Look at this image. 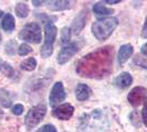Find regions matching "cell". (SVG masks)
<instances>
[{"mask_svg": "<svg viewBox=\"0 0 147 132\" xmlns=\"http://www.w3.org/2000/svg\"><path fill=\"white\" fill-rule=\"evenodd\" d=\"M37 132H58L57 129L54 128V125H45L42 128H40Z\"/></svg>", "mask_w": 147, "mask_h": 132, "instance_id": "27", "label": "cell"}, {"mask_svg": "<svg viewBox=\"0 0 147 132\" xmlns=\"http://www.w3.org/2000/svg\"><path fill=\"white\" fill-rule=\"evenodd\" d=\"M114 49L107 45L83 56L76 65V73L81 77L101 79L109 76L113 68Z\"/></svg>", "mask_w": 147, "mask_h": 132, "instance_id": "1", "label": "cell"}, {"mask_svg": "<svg viewBox=\"0 0 147 132\" xmlns=\"http://www.w3.org/2000/svg\"><path fill=\"white\" fill-rule=\"evenodd\" d=\"M16 49V42L15 41H10L6 44V52L8 54H13L15 53Z\"/></svg>", "mask_w": 147, "mask_h": 132, "instance_id": "26", "label": "cell"}, {"mask_svg": "<svg viewBox=\"0 0 147 132\" xmlns=\"http://www.w3.org/2000/svg\"><path fill=\"white\" fill-rule=\"evenodd\" d=\"M86 20H88V12H86V10H83L81 13L74 19L73 24H72V29L71 30L74 31V33H75V34L80 33V32H81V30L84 28Z\"/></svg>", "mask_w": 147, "mask_h": 132, "instance_id": "13", "label": "cell"}, {"mask_svg": "<svg viewBox=\"0 0 147 132\" xmlns=\"http://www.w3.org/2000/svg\"><path fill=\"white\" fill-rule=\"evenodd\" d=\"M3 117V112H2V110L0 109V120H1V118Z\"/></svg>", "mask_w": 147, "mask_h": 132, "instance_id": "33", "label": "cell"}, {"mask_svg": "<svg viewBox=\"0 0 147 132\" xmlns=\"http://www.w3.org/2000/svg\"><path fill=\"white\" fill-rule=\"evenodd\" d=\"M79 51H80L79 42H72V43L66 44L58 54V63L61 65L65 64L66 62H69L70 59H72Z\"/></svg>", "mask_w": 147, "mask_h": 132, "instance_id": "7", "label": "cell"}, {"mask_svg": "<svg viewBox=\"0 0 147 132\" xmlns=\"http://www.w3.org/2000/svg\"><path fill=\"white\" fill-rule=\"evenodd\" d=\"M11 97H10V94L8 93L6 89H0V105L5 108H8L11 106Z\"/></svg>", "mask_w": 147, "mask_h": 132, "instance_id": "19", "label": "cell"}, {"mask_svg": "<svg viewBox=\"0 0 147 132\" xmlns=\"http://www.w3.org/2000/svg\"><path fill=\"white\" fill-rule=\"evenodd\" d=\"M47 7L52 11H61L66 10L72 7V1H64V0H54V1H45Z\"/></svg>", "mask_w": 147, "mask_h": 132, "instance_id": "12", "label": "cell"}, {"mask_svg": "<svg viewBox=\"0 0 147 132\" xmlns=\"http://www.w3.org/2000/svg\"><path fill=\"white\" fill-rule=\"evenodd\" d=\"M1 15H2V12H1V11H0V17H1Z\"/></svg>", "mask_w": 147, "mask_h": 132, "instance_id": "34", "label": "cell"}, {"mask_svg": "<svg viewBox=\"0 0 147 132\" xmlns=\"http://www.w3.org/2000/svg\"><path fill=\"white\" fill-rule=\"evenodd\" d=\"M74 107L70 103H63L59 107L54 108L52 111V115L60 120H69L73 116Z\"/></svg>", "mask_w": 147, "mask_h": 132, "instance_id": "10", "label": "cell"}, {"mask_svg": "<svg viewBox=\"0 0 147 132\" xmlns=\"http://www.w3.org/2000/svg\"><path fill=\"white\" fill-rule=\"evenodd\" d=\"M93 12L98 17H104V15H110L114 13V10L112 8L105 7L101 2H97L93 6Z\"/></svg>", "mask_w": 147, "mask_h": 132, "instance_id": "16", "label": "cell"}, {"mask_svg": "<svg viewBox=\"0 0 147 132\" xmlns=\"http://www.w3.org/2000/svg\"><path fill=\"white\" fill-rule=\"evenodd\" d=\"M140 51H142V53L145 55V56H147V42L143 46H142V49H140Z\"/></svg>", "mask_w": 147, "mask_h": 132, "instance_id": "30", "label": "cell"}, {"mask_svg": "<svg viewBox=\"0 0 147 132\" xmlns=\"http://www.w3.org/2000/svg\"><path fill=\"white\" fill-rule=\"evenodd\" d=\"M147 96V89L142 86H137V87L133 88L131 93L127 96V99L129 103L133 107H138L140 103H143L146 99Z\"/></svg>", "mask_w": 147, "mask_h": 132, "instance_id": "9", "label": "cell"}, {"mask_svg": "<svg viewBox=\"0 0 147 132\" xmlns=\"http://www.w3.org/2000/svg\"><path fill=\"white\" fill-rule=\"evenodd\" d=\"M133 52H134V47L132 44H124L119 47V51L117 54V61L119 65H123L127 59L132 56Z\"/></svg>", "mask_w": 147, "mask_h": 132, "instance_id": "11", "label": "cell"}, {"mask_svg": "<svg viewBox=\"0 0 147 132\" xmlns=\"http://www.w3.org/2000/svg\"><path fill=\"white\" fill-rule=\"evenodd\" d=\"M31 52H32V49H31V46L28 45L27 43H22L21 45L19 46V49H18V53H19V55H21V56L28 55Z\"/></svg>", "mask_w": 147, "mask_h": 132, "instance_id": "24", "label": "cell"}, {"mask_svg": "<svg viewBox=\"0 0 147 132\" xmlns=\"http://www.w3.org/2000/svg\"><path fill=\"white\" fill-rule=\"evenodd\" d=\"M11 111H12V113L16 115V116H20V115L23 113V106L20 105V103H17V105H15L12 107Z\"/></svg>", "mask_w": 147, "mask_h": 132, "instance_id": "25", "label": "cell"}, {"mask_svg": "<svg viewBox=\"0 0 147 132\" xmlns=\"http://www.w3.org/2000/svg\"><path fill=\"white\" fill-rule=\"evenodd\" d=\"M65 99V90L64 86L61 81H58L54 84V86L52 87V90L50 93L49 97V101L51 107H57L61 101H63Z\"/></svg>", "mask_w": 147, "mask_h": 132, "instance_id": "8", "label": "cell"}, {"mask_svg": "<svg viewBox=\"0 0 147 132\" xmlns=\"http://www.w3.org/2000/svg\"><path fill=\"white\" fill-rule=\"evenodd\" d=\"M133 63H134L135 65H137V66H140V67H143V68L147 69V59L142 57L140 55H136V56L134 57Z\"/></svg>", "mask_w": 147, "mask_h": 132, "instance_id": "23", "label": "cell"}, {"mask_svg": "<svg viewBox=\"0 0 147 132\" xmlns=\"http://www.w3.org/2000/svg\"><path fill=\"white\" fill-rule=\"evenodd\" d=\"M57 37V27L52 23L45 24L44 28V44L41 47V55L49 57L53 52V43Z\"/></svg>", "mask_w": 147, "mask_h": 132, "instance_id": "5", "label": "cell"}, {"mask_svg": "<svg viewBox=\"0 0 147 132\" xmlns=\"http://www.w3.org/2000/svg\"><path fill=\"white\" fill-rule=\"evenodd\" d=\"M142 118H143V122L147 127V98L144 100V107L142 111Z\"/></svg>", "mask_w": 147, "mask_h": 132, "instance_id": "28", "label": "cell"}, {"mask_svg": "<svg viewBox=\"0 0 147 132\" xmlns=\"http://www.w3.org/2000/svg\"><path fill=\"white\" fill-rule=\"evenodd\" d=\"M45 113H47V106L44 103H39L36 107L31 108L24 119V123L28 127V129H31L39 125L42 121Z\"/></svg>", "mask_w": 147, "mask_h": 132, "instance_id": "6", "label": "cell"}, {"mask_svg": "<svg viewBox=\"0 0 147 132\" xmlns=\"http://www.w3.org/2000/svg\"><path fill=\"white\" fill-rule=\"evenodd\" d=\"M0 42H1V34H0Z\"/></svg>", "mask_w": 147, "mask_h": 132, "instance_id": "35", "label": "cell"}, {"mask_svg": "<svg viewBox=\"0 0 147 132\" xmlns=\"http://www.w3.org/2000/svg\"><path fill=\"white\" fill-rule=\"evenodd\" d=\"M107 120L100 110H94L81 117L78 132H105Z\"/></svg>", "mask_w": 147, "mask_h": 132, "instance_id": "2", "label": "cell"}, {"mask_svg": "<svg viewBox=\"0 0 147 132\" xmlns=\"http://www.w3.org/2000/svg\"><path fill=\"white\" fill-rule=\"evenodd\" d=\"M0 72L7 77H12L15 75V71L12 66L7 62H5L2 59H0Z\"/></svg>", "mask_w": 147, "mask_h": 132, "instance_id": "18", "label": "cell"}, {"mask_svg": "<svg viewBox=\"0 0 147 132\" xmlns=\"http://www.w3.org/2000/svg\"><path fill=\"white\" fill-rule=\"evenodd\" d=\"M142 37L144 39H147V17L146 20H145V23H144V27H143V30H142Z\"/></svg>", "mask_w": 147, "mask_h": 132, "instance_id": "29", "label": "cell"}, {"mask_svg": "<svg viewBox=\"0 0 147 132\" xmlns=\"http://www.w3.org/2000/svg\"><path fill=\"white\" fill-rule=\"evenodd\" d=\"M75 95H76V99L80 101H84L86 100L90 95H91V88L88 85L84 84H79L75 89Z\"/></svg>", "mask_w": 147, "mask_h": 132, "instance_id": "15", "label": "cell"}, {"mask_svg": "<svg viewBox=\"0 0 147 132\" xmlns=\"http://www.w3.org/2000/svg\"><path fill=\"white\" fill-rule=\"evenodd\" d=\"M16 13L19 18H26L29 15V7L23 2H18L16 6Z\"/></svg>", "mask_w": 147, "mask_h": 132, "instance_id": "20", "label": "cell"}, {"mask_svg": "<svg viewBox=\"0 0 147 132\" xmlns=\"http://www.w3.org/2000/svg\"><path fill=\"white\" fill-rule=\"evenodd\" d=\"M121 0H105V3H111V5H114V3H119Z\"/></svg>", "mask_w": 147, "mask_h": 132, "instance_id": "31", "label": "cell"}, {"mask_svg": "<svg viewBox=\"0 0 147 132\" xmlns=\"http://www.w3.org/2000/svg\"><path fill=\"white\" fill-rule=\"evenodd\" d=\"M19 39L30 43H40L42 40L41 28L36 22L26 24L19 33Z\"/></svg>", "mask_w": 147, "mask_h": 132, "instance_id": "4", "label": "cell"}, {"mask_svg": "<svg viewBox=\"0 0 147 132\" xmlns=\"http://www.w3.org/2000/svg\"><path fill=\"white\" fill-rule=\"evenodd\" d=\"M32 3L34 5V6H37V7H39V6H41V5H43L44 1H32Z\"/></svg>", "mask_w": 147, "mask_h": 132, "instance_id": "32", "label": "cell"}, {"mask_svg": "<svg viewBox=\"0 0 147 132\" xmlns=\"http://www.w3.org/2000/svg\"><path fill=\"white\" fill-rule=\"evenodd\" d=\"M132 81H133L132 76L128 73L124 72V73L119 74L117 77L115 78L114 84H115V86H117V87L121 88V89H125V88L131 86Z\"/></svg>", "mask_w": 147, "mask_h": 132, "instance_id": "14", "label": "cell"}, {"mask_svg": "<svg viewBox=\"0 0 147 132\" xmlns=\"http://www.w3.org/2000/svg\"><path fill=\"white\" fill-rule=\"evenodd\" d=\"M117 24L118 20L114 17L101 19V20H97L92 24V32L97 40L104 41L107 37H111L113 31L116 29Z\"/></svg>", "mask_w": 147, "mask_h": 132, "instance_id": "3", "label": "cell"}, {"mask_svg": "<svg viewBox=\"0 0 147 132\" xmlns=\"http://www.w3.org/2000/svg\"><path fill=\"white\" fill-rule=\"evenodd\" d=\"M71 31H72V30L70 29V28H67V27H65V28L62 29V32H61V42H62L63 44L70 42Z\"/></svg>", "mask_w": 147, "mask_h": 132, "instance_id": "22", "label": "cell"}, {"mask_svg": "<svg viewBox=\"0 0 147 132\" xmlns=\"http://www.w3.org/2000/svg\"><path fill=\"white\" fill-rule=\"evenodd\" d=\"M1 25H2V29L7 32H12L15 30V18L10 13L3 15L2 18V22H1Z\"/></svg>", "mask_w": 147, "mask_h": 132, "instance_id": "17", "label": "cell"}, {"mask_svg": "<svg viewBox=\"0 0 147 132\" xmlns=\"http://www.w3.org/2000/svg\"><path fill=\"white\" fill-rule=\"evenodd\" d=\"M20 67H21V69L28 71V72L34 71L36 67H37V61H36V59H33V57H30V59L23 61L21 63V65H20Z\"/></svg>", "mask_w": 147, "mask_h": 132, "instance_id": "21", "label": "cell"}]
</instances>
